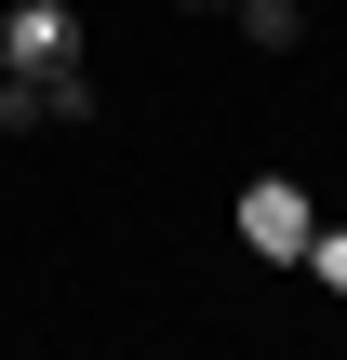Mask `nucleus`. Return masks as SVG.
I'll return each instance as SVG.
<instances>
[{"label": "nucleus", "mask_w": 347, "mask_h": 360, "mask_svg": "<svg viewBox=\"0 0 347 360\" xmlns=\"http://www.w3.org/2000/svg\"><path fill=\"white\" fill-rule=\"evenodd\" d=\"M53 120H67V134L94 120V80H80V53H67V67H0V134H53Z\"/></svg>", "instance_id": "nucleus-1"}, {"label": "nucleus", "mask_w": 347, "mask_h": 360, "mask_svg": "<svg viewBox=\"0 0 347 360\" xmlns=\"http://www.w3.org/2000/svg\"><path fill=\"white\" fill-rule=\"evenodd\" d=\"M241 240H254V254H281V267H308V240H321L308 187H281V174H267V187H241Z\"/></svg>", "instance_id": "nucleus-2"}, {"label": "nucleus", "mask_w": 347, "mask_h": 360, "mask_svg": "<svg viewBox=\"0 0 347 360\" xmlns=\"http://www.w3.org/2000/svg\"><path fill=\"white\" fill-rule=\"evenodd\" d=\"M67 53H80L67 0H13V13H0V67H67Z\"/></svg>", "instance_id": "nucleus-3"}, {"label": "nucleus", "mask_w": 347, "mask_h": 360, "mask_svg": "<svg viewBox=\"0 0 347 360\" xmlns=\"http://www.w3.org/2000/svg\"><path fill=\"white\" fill-rule=\"evenodd\" d=\"M227 27H241V40H267V53H281V40H308V13H294V0H227Z\"/></svg>", "instance_id": "nucleus-4"}, {"label": "nucleus", "mask_w": 347, "mask_h": 360, "mask_svg": "<svg viewBox=\"0 0 347 360\" xmlns=\"http://www.w3.org/2000/svg\"><path fill=\"white\" fill-rule=\"evenodd\" d=\"M308 281H321V294H347V227H321V240H308Z\"/></svg>", "instance_id": "nucleus-5"}, {"label": "nucleus", "mask_w": 347, "mask_h": 360, "mask_svg": "<svg viewBox=\"0 0 347 360\" xmlns=\"http://www.w3.org/2000/svg\"><path fill=\"white\" fill-rule=\"evenodd\" d=\"M187 13H227V0H187Z\"/></svg>", "instance_id": "nucleus-6"}]
</instances>
